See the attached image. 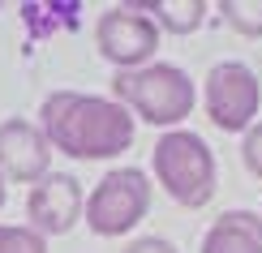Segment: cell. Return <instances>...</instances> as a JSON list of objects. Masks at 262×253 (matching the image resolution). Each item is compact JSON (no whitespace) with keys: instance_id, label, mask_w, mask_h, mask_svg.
Masks as SVG:
<instances>
[{"instance_id":"obj_1","label":"cell","mask_w":262,"mask_h":253,"mask_svg":"<svg viewBox=\"0 0 262 253\" xmlns=\"http://www.w3.org/2000/svg\"><path fill=\"white\" fill-rule=\"evenodd\" d=\"M39 129L52 150L69 159H116L134 146L138 120L129 107L86 90H52L39 107Z\"/></svg>"},{"instance_id":"obj_2","label":"cell","mask_w":262,"mask_h":253,"mask_svg":"<svg viewBox=\"0 0 262 253\" xmlns=\"http://www.w3.org/2000/svg\"><path fill=\"white\" fill-rule=\"evenodd\" d=\"M112 99L134 112V120H146L155 129H181V120L198 107V86L181 64L150 60L142 69L112 73Z\"/></svg>"},{"instance_id":"obj_3","label":"cell","mask_w":262,"mask_h":253,"mask_svg":"<svg viewBox=\"0 0 262 253\" xmlns=\"http://www.w3.org/2000/svg\"><path fill=\"white\" fill-rule=\"evenodd\" d=\"M150 172L163 185V193L185 211H202L220 189V163H215L211 146L189 133V129H168L155 150H150Z\"/></svg>"},{"instance_id":"obj_4","label":"cell","mask_w":262,"mask_h":253,"mask_svg":"<svg viewBox=\"0 0 262 253\" xmlns=\"http://www.w3.org/2000/svg\"><path fill=\"white\" fill-rule=\"evenodd\" d=\"M150 211V176L142 168H112L86 193L82 223L95 236H129Z\"/></svg>"},{"instance_id":"obj_5","label":"cell","mask_w":262,"mask_h":253,"mask_svg":"<svg viewBox=\"0 0 262 253\" xmlns=\"http://www.w3.org/2000/svg\"><path fill=\"white\" fill-rule=\"evenodd\" d=\"M202 112L224 133H249L262 112V82L245 60H220L202 78Z\"/></svg>"},{"instance_id":"obj_6","label":"cell","mask_w":262,"mask_h":253,"mask_svg":"<svg viewBox=\"0 0 262 253\" xmlns=\"http://www.w3.org/2000/svg\"><path fill=\"white\" fill-rule=\"evenodd\" d=\"M95 48L107 64H116V73L142 69L155 60L159 48V26L150 13H142L138 5H112L103 9L95 21Z\"/></svg>"},{"instance_id":"obj_7","label":"cell","mask_w":262,"mask_h":253,"mask_svg":"<svg viewBox=\"0 0 262 253\" xmlns=\"http://www.w3.org/2000/svg\"><path fill=\"white\" fill-rule=\"evenodd\" d=\"M52 155L56 150L48 146L35 120L26 116L0 120V176H5V185H30L35 189L39 180L52 176Z\"/></svg>"},{"instance_id":"obj_8","label":"cell","mask_w":262,"mask_h":253,"mask_svg":"<svg viewBox=\"0 0 262 253\" xmlns=\"http://www.w3.org/2000/svg\"><path fill=\"white\" fill-rule=\"evenodd\" d=\"M82 211H86L82 180L69 176V172H52L48 180H39L26 193V227L39 232L43 240L73 232V223L82 219Z\"/></svg>"},{"instance_id":"obj_9","label":"cell","mask_w":262,"mask_h":253,"mask_svg":"<svg viewBox=\"0 0 262 253\" xmlns=\"http://www.w3.org/2000/svg\"><path fill=\"white\" fill-rule=\"evenodd\" d=\"M198 253H262V215L258 211H224L206 227Z\"/></svg>"},{"instance_id":"obj_10","label":"cell","mask_w":262,"mask_h":253,"mask_svg":"<svg viewBox=\"0 0 262 253\" xmlns=\"http://www.w3.org/2000/svg\"><path fill=\"white\" fill-rule=\"evenodd\" d=\"M138 9L150 13L155 26L168 30V35H193L206 21V13H211L206 0H150V5H138Z\"/></svg>"},{"instance_id":"obj_11","label":"cell","mask_w":262,"mask_h":253,"mask_svg":"<svg viewBox=\"0 0 262 253\" xmlns=\"http://www.w3.org/2000/svg\"><path fill=\"white\" fill-rule=\"evenodd\" d=\"M224 21L245 39H262V0H220Z\"/></svg>"},{"instance_id":"obj_12","label":"cell","mask_w":262,"mask_h":253,"mask_svg":"<svg viewBox=\"0 0 262 253\" xmlns=\"http://www.w3.org/2000/svg\"><path fill=\"white\" fill-rule=\"evenodd\" d=\"M0 253H48V240L26 223H0Z\"/></svg>"},{"instance_id":"obj_13","label":"cell","mask_w":262,"mask_h":253,"mask_svg":"<svg viewBox=\"0 0 262 253\" xmlns=\"http://www.w3.org/2000/svg\"><path fill=\"white\" fill-rule=\"evenodd\" d=\"M241 159H245L249 176H258V180H262V116H258V125L241 137Z\"/></svg>"},{"instance_id":"obj_14","label":"cell","mask_w":262,"mask_h":253,"mask_svg":"<svg viewBox=\"0 0 262 253\" xmlns=\"http://www.w3.org/2000/svg\"><path fill=\"white\" fill-rule=\"evenodd\" d=\"M121 253H181L172 240H163V236H138V240H129V245Z\"/></svg>"},{"instance_id":"obj_15","label":"cell","mask_w":262,"mask_h":253,"mask_svg":"<svg viewBox=\"0 0 262 253\" xmlns=\"http://www.w3.org/2000/svg\"><path fill=\"white\" fill-rule=\"evenodd\" d=\"M5 197H9V189H5V176H0V211H5Z\"/></svg>"},{"instance_id":"obj_16","label":"cell","mask_w":262,"mask_h":253,"mask_svg":"<svg viewBox=\"0 0 262 253\" xmlns=\"http://www.w3.org/2000/svg\"><path fill=\"white\" fill-rule=\"evenodd\" d=\"M258 215H262V211H258Z\"/></svg>"}]
</instances>
